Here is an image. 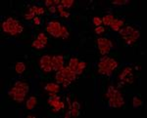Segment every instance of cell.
<instances>
[{"label": "cell", "instance_id": "obj_1", "mask_svg": "<svg viewBox=\"0 0 147 118\" xmlns=\"http://www.w3.org/2000/svg\"><path fill=\"white\" fill-rule=\"evenodd\" d=\"M119 78H120V80L127 82V83H129V84L133 83L132 68H131V67H129V66H128V67H126V68L123 70V72L119 75Z\"/></svg>", "mask_w": 147, "mask_h": 118}, {"label": "cell", "instance_id": "obj_2", "mask_svg": "<svg viewBox=\"0 0 147 118\" xmlns=\"http://www.w3.org/2000/svg\"><path fill=\"white\" fill-rule=\"evenodd\" d=\"M44 90L49 93V96H53L60 92V86L56 83H47L44 86Z\"/></svg>", "mask_w": 147, "mask_h": 118}, {"label": "cell", "instance_id": "obj_3", "mask_svg": "<svg viewBox=\"0 0 147 118\" xmlns=\"http://www.w3.org/2000/svg\"><path fill=\"white\" fill-rule=\"evenodd\" d=\"M50 105L52 106V111L53 112H59L62 108L65 107V103L63 101H61L58 99H54L50 102Z\"/></svg>", "mask_w": 147, "mask_h": 118}, {"label": "cell", "instance_id": "obj_4", "mask_svg": "<svg viewBox=\"0 0 147 118\" xmlns=\"http://www.w3.org/2000/svg\"><path fill=\"white\" fill-rule=\"evenodd\" d=\"M124 24H125V22H124L123 20H117V19H114V20L112 21V23L110 24L109 27H110L114 31H119L120 29L123 27Z\"/></svg>", "mask_w": 147, "mask_h": 118}, {"label": "cell", "instance_id": "obj_5", "mask_svg": "<svg viewBox=\"0 0 147 118\" xmlns=\"http://www.w3.org/2000/svg\"><path fill=\"white\" fill-rule=\"evenodd\" d=\"M51 64H52V68L58 65V64H64V57L59 55V56H53L51 59Z\"/></svg>", "mask_w": 147, "mask_h": 118}, {"label": "cell", "instance_id": "obj_6", "mask_svg": "<svg viewBox=\"0 0 147 118\" xmlns=\"http://www.w3.org/2000/svg\"><path fill=\"white\" fill-rule=\"evenodd\" d=\"M36 103H37L36 98H35V97H30V98H29V99L27 100V104H26L27 109H28V110H31V109H33L34 107H35Z\"/></svg>", "mask_w": 147, "mask_h": 118}, {"label": "cell", "instance_id": "obj_7", "mask_svg": "<svg viewBox=\"0 0 147 118\" xmlns=\"http://www.w3.org/2000/svg\"><path fill=\"white\" fill-rule=\"evenodd\" d=\"M96 43H97V45H109L111 48L114 47L113 42L109 39H107V38H98L96 40Z\"/></svg>", "mask_w": 147, "mask_h": 118}, {"label": "cell", "instance_id": "obj_8", "mask_svg": "<svg viewBox=\"0 0 147 118\" xmlns=\"http://www.w3.org/2000/svg\"><path fill=\"white\" fill-rule=\"evenodd\" d=\"M79 60L77 59V58H72L71 60H70V62H69V66L71 67V70L73 71V72L76 73V70H77V67H78V65H79Z\"/></svg>", "mask_w": 147, "mask_h": 118}, {"label": "cell", "instance_id": "obj_9", "mask_svg": "<svg viewBox=\"0 0 147 118\" xmlns=\"http://www.w3.org/2000/svg\"><path fill=\"white\" fill-rule=\"evenodd\" d=\"M14 86H15V87H17V88H20V89H24V90L27 92V93H28V90H29V86H28L26 82L17 81V82H15Z\"/></svg>", "mask_w": 147, "mask_h": 118}, {"label": "cell", "instance_id": "obj_10", "mask_svg": "<svg viewBox=\"0 0 147 118\" xmlns=\"http://www.w3.org/2000/svg\"><path fill=\"white\" fill-rule=\"evenodd\" d=\"M113 20H114V16H113L112 14H108V15H106V16H104V17L102 18V23H103L106 27H109Z\"/></svg>", "mask_w": 147, "mask_h": 118}, {"label": "cell", "instance_id": "obj_11", "mask_svg": "<svg viewBox=\"0 0 147 118\" xmlns=\"http://www.w3.org/2000/svg\"><path fill=\"white\" fill-rule=\"evenodd\" d=\"M15 70H16V72L18 73V74H22V73L26 70V65H25V64L22 63V62L17 63L16 66H15Z\"/></svg>", "mask_w": 147, "mask_h": 118}, {"label": "cell", "instance_id": "obj_12", "mask_svg": "<svg viewBox=\"0 0 147 118\" xmlns=\"http://www.w3.org/2000/svg\"><path fill=\"white\" fill-rule=\"evenodd\" d=\"M51 59H52V57H50V56H42L41 58H40V60H39V64L41 65V64H51Z\"/></svg>", "mask_w": 147, "mask_h": 118}, {"label": "cell", "instance_id": "obj_13", "mask_svg": "<svg viewBox=\"0 0 147 118\" xmlns=\"http://www.w3.org/2000/svg\"><path fill=\"white\" fill-rule=\"evenodd\" d=\"M98 49H99L100 53H101L103 56H105V55L108 54V53L110 52L111 47L109 45H98Z\"/></svg>", "mask_w": 147, "mask_h": 118}, {"label": "cell", "instance_id": "obj_14", "mask_svg": "<svg viewBox=\"0 0 147 118\" xmlns=\"http://www.w3.org/2000/svg\"><path fill=\"white\" fill-rule=\"evenodd\" d=\"M48 27H50L53 30H60L61 29V24L59 22H50L47 24Z\"/></svg>", "mask_w": 147, "mask_h": 118}, {"label": "cell", "instance_id": "obj_15", "mask_svg": "<svg viewBox=\"0 0 147 118\" xmlns=\"http://www.w3.org/2000/svg\"><path fill=\"white\" fill-rule=\"evenodd\" d=\"M55 79H56V82L58 83V84H63V82L65 80V77L63 76V74L61 71H56V76H55Z\"/></svg>", "mask_w": 147, "mask_h": 118}, {"label": "cell", "instance_id": "obj_16", "mask_svg": "<svg viewBox=\"0 0 147 118\" xmlns=\"http://www.w3.org/2000/svg\"><path fill=\"white\" fill-rule=\"evenodd\" d=\"M107 64H108L109 67H110L112 70H114V69L118 66V63H117V61H116V60H114V59H112V58H109V60H108Z\"/></svg>", "mask_w": 147, "mask_h": 118}, {"label": "cell", "instance_id": "obj_17", "mask_svg": "<svg viewBox=\"0 0 147 118\" xmlns=\"http://www.w3.org/2000/svg\"><path fill=\"white\" fill-rule=\"evenodd\" d=\"M40 68L44 71L45 73H48V72H51L52 70H53V68H52V64H41L40 65Z\"/></svg>", "mask_w": 147, "mask_h": 118}, {"label": "cell", "instance_id": "obj_18", "mask_svg": "<svg viewBox=\"0 0 147 118\" xmlns=\"http://www.w3.org/2000/svg\"><path fill=\"white\" fill-rule=\"evenodd\" d=\"M141 104H142V100H140L138 97H134V98L132 99V105H133L134 108L139 107Z\"/></svg>", "mask_w": 147, "mask_h": 118}, {"label": "cell", "instance_id": "obj_19", "mask_svg": "<svg viewBox=\"0 0 147 118\" xmlns=\"http://www.w3.org/2000/svg\"><path fill=\"white\" fill-rule=\"evenodd\" d=\"M46 45H44L42 42H40L39 40H34L33 42H32V47H34V48H36L38 50H40V49H43Z\"/></svg>", "mask_w": 147, "mask_h": 118}, {"label": "cell", "instance_id": "obj_20", "mask_svg": "<svg viewBox=\"0 0 147 118\" xmlns=\"http://www.w3.org/2000/svg\"><path fill=\"white\" fill-rule=\"evenodd\" d=\"M74 3H75L74 0H62L61 1V4L64 6V8H71Z\"/></svg>", "mask_w": 147, "mask_h": 118}, {"label": "cell", "instance_id": "obj_21", "mask_svg": "<svg viewBox=\"0 0 147 118\" xmlns=\"http://www.w3.org/2000/svg\"><path fill=\"white\" fill-rule=\"evenodd\" d=\"M60 32H61V37L62 38H68L69 36V32H68V28L66 27H61V29H60Z\"/></svg>", "mask_w": 147, "mask_h": 118}, {"label": "cell", "instance_id": "obj_22", "mask_svg": "<svg viewBox=\"0 0 147 118\" xmlns=\"http://www.w3.org/2000/svg\"><path fill=\"white\" fill-rule=\"evenodd\" d=\"M37 40H39L40 42H42L44 45L47 44V41H48V39H47V37L45 36L44 33H39V34L37 35Z\"/></svg>", "mask_w": 147, "mask_h": 118}, {"label": "cell", "instance_id": "obj_23", "mask_svg": "<svg viewBox=\"0 0 147 118\" xmlns=\"http://www.w3.org/2000/svg\"><path fill=\"white\" fill-rule=\"evenodd\" d=\"M25 95H21V94H16V95H14L13 96V100H16L17 102H22L24 99H25Z\"/></svg>", "mask_w": 147, "mask_h": 118}, {"label": "cell", "instance_id": "obj_24", "mask_svg": "<svg viewBox=\"0 0 147 118\" xmlns=\"http://www.w3.org/2000/svg\"><path fill=\"white\" fill-rule=\"evenodd\" d=\"M92 23L95 27H100V25L102 24V19H100L99 17H94L92 20Z\"/></svg>", "mask_w": 147, "mask_h": 118}, {"label": "cell", "instance_id": "obj_25", "mask_svg": "<svg viewBox=\"0 0 147 118\" xmlns=\"http://www.w3.org/2000/svg\"><path fill=\"white\" fill-rule=\"evenodd\" d=\"M123 38H124V40L127 42V44H128V45H131V44H133V43L135 42V40L130 36V35H129V36H124Z\"/></svg>", "mask_w": 147, "mask_h": 118}, {"label": "cell", "instance_id": "obj_26", "mask_svg": "<svg viewBox=\"0 0 147 118\" xmlns=\"http://www.w3.org/2000/svg\"><path fill=\"white\" fill-rule=\"evenodd\" d=\"M130 36L132 37V38L136 41L138 38H139V36H140V31H139L138 29H134V30H133V32L130 34Z\"/></svg>", "mask_w": 147, "mask_h": 118}, {"label": "cell", "instance_id": "obj_27", "mask_svg": "<svg viewBox=\"0 0 147 118\" xmlns=\"http://www.w3.org/2000/svg\"><path fill=\"white\" fill-rule=\"evenodd\" d=\"M71 110V113H72V117H78V116H80V114H81V112H80V110L79 109H70Z\"/></svg>", "mask_w": 147, "mask_h": 118}, {"label": "cell", "instance_id": "obj_28", "mask_svg": "<svg viewBox=\"0 0 147 118\" xmlns=\"http://www.w3.org/2000/svg\"><path fill=\"white\" fill-rule=\"evenodd\" d=\"M105 31V27H96V28H95V33H97V34H102L103 32Z\"/></svg>", "mask_w": 147, "mask_h": 118}, {"label": "cell", "instance_id": "obj_29", "mask_svg": "<svg viewBox=\"0 0 147 118\" xmlns=\"http://www.w3.org/2000/svg\"><path fill=\"white\" fill-rule=\"evenodd\" d=\"M72 108L74 109H81V104H80V102L79 101H73L72 102Z\"/></svg>", "mask_w": 147, "mask_h": 118}, {"label": "cell", "instance_id": "obj_30", "mask_svg": "<svg viewBox=\"0 0 147 118\" xmlns=\"http://www.w3.org/2000/svg\"><path fill=\"white\" fill-rule=\"evenodd\" d=\"M127 3H129V1H121V0L113 1V5H124V4H127Z\"/></svg>", "mask_w": 147, "mask_h": 118}, {"label": "cell", "instance_id": "obj_31", "mask_svg": "<svg viewBox=\"0 0 147 118\" xmlns=\"http://www.w3.org/2000/svg\"><path fill=\"white\" fill-rule=\"evenodd\" d=\"M51 35L55 38H58V37H61V32H60V30H53Z\"/></svg>", "mask_w": 147, "mask_h": 118}, {"label": "cell", "instance_id": "obj_32", "mask_svg": "<svg viewBox=\"0 0 147 118\" xmlns=\"http://www.w3.org/2000/svg\"><path fill=\"white\" fill-rule=\"evenodd\" d=\"M23 30H24V27H23V26L18 25V26L16 27V32H17V34H18V33H22Z\"/></svg>", "mask_w": 147, "mask_h": 118}, {"label": "cell", "instance_id": "obj_33", "mask_svg": "<svg viewBox=\"0 0 147 118\" xmlns=\"http://www.w3.org/2000/svg\"><path fill=\"white\" fill-rule=\"evenodd\" d=\"M34 15H32V14H29V13H27L26 15H25V19L26 20H33L34 19Z\"/></svg>", "mask_w": 147, "mask_h": 118}, {"label": "cell", "instance_id": "obj_34", "mask_svg": "<svg viewBox=\"0 0 147 118\" xmlns=\"http://www.w3.org/2000/svg\"><path fill=\"white\" fill-rule=\"evenodd\" d=\"M70 15H71V14H70L69 12H66V11L62 12V13L60 14V16H61L62 18H69V17H70Z\"/></svg>", "mask_w": 147, "mask_h": 118}, {"label": "cell", "instance_id": "obj_35", "mask_svg": "<svg viewBox=\"0 0 147 118\" xmlns=\"http://www.w3.org/2000/svg\"><path fill=\"white\" fill-rule=\"evenodd\" d=\"M78 66H79L80 68H82V69L84 70V68H85V66H86V63H85V62H80Z\"/></svg>", "mask_w": 147, "mask_h": 118}, {"label": "cell", "instance_id": "obj_36", "mask_svg": "<svg viewBox=\"0 0 147 118\" xmlns=\"http://www.w3.org/2000/svg\"><path fill=\"white\" fill-rule=\"evenodd\" d=\"M56 11H57V7L54 6V5H52L51 7H49V12H50L51 14H54V13H56Z\"/></svg>", "mask_w": 147, "mask_h": 118}, {"label": "cell", "instance_id": "obj_37", "mask_svg": "<svg viewBox=\"0 0 147 118\" xmlns=\"http://www.w3.org/2000/svg\"><path fill=\"white\" fill-rule=\"evenodd\" d=\"M72 82L70 81L69 79H67V78H65V80H64V82H63V86H64V88H66V87H68L70 84H71Z\"/></svg>", "mask_w": 147, "mask_h": 118}, {"label": "cell", "instance_id": "obj_38", "mask_svg": "<svg viewBox=\"0 0 147 118\" xmlns=\"http://www.w3.org/2000/svg\"><path fill=\"white\" fill-rule=\"evenodd\" d=\"M108 60H109V57H107V56H103L101 59H100V62H101V63H107Z\"/></svg>", "mask_w": 147, "mask_h": 118}, {"label": "cell", "instance_id": "obj_39", "mask_svg": "<svg viewBox=\"0 0 147 118\" xmlns=\"http://www.w3.org/2000/svg\"><path fill=\"white\" fill-rule=\"evenodd\" d=\"M44 9L42 7H38V10H37V15H43L44 14Z\"/></svg>", "mask_w": 147, "mask_h": 118}, {"label": "cell", "instance_id": "obj_40", "mask_svg": "<svg viewBox=\"0 0 147 118\" xmlns=\"http://www.w3.org/2000/svg\"><path fill=\"white\" fill-rule=\"evenodd\" d=\"M57 10H58V11H59V13L61 14L62 12H64V6H63L62 4H60V5H58V6H57Z\"/></svg>", "mask_w": 147, "mask_h": 118}, {"label": "cell", "instance_id": "obj_41", "mask_svg": "<svg viewBox=\"0 0 147 118\" xmlns=\"http://www.w3.org/2000/svg\"><path fill=\"white\" fill-rule=\"evenodd\" d=\"M44 4H45L46 6H48V7H51V6H52V4H54V3H53V1H52V0H46L45 2H44Z\"/></svg>", "mask_w": 147, "mask_h": 118}, {"label": "cell", "instance_id": "obj_42", "mask_svg": "<svg viewBox=\"0 0 147 118\" xmlns=\"http://www.w3.org/2000/svg\"><path fill=\"white\" fill-rule=\"evenodd\" d=\"M33 22H34V25H36V26H39V25H40V19L38 18V17H34Z\"/></svg>", "mask_w": 147, "mask_h": 118}, {"label": "cell", "instance_id": "obj_43", "mask_svg": "<svg viewBox=\"0 0 147 118\" xmlns=\"http://www.w3.org/2000/svg\"><path fill=\"white\" fill-rule=\"evenodd\" d=\"M67 101H68V107H69V109H72V102H71L69 97H67Z\"/></svg>", "mask_w": 147, "mask_h": 118}, {"label": "cell", "instance_id": "obj_44", "mask_svg": "<svg viewBox=\"0 0 147 118\" xmlns=\"http://www.w3.org/2000/svg\"><path fill=\"white\" fill-rule=\"evenodd\" d=\"M70 117H72V113H71V110L69 109V111L65 114V118H70Z\"/></svg>", "mask_w": 147, "mask_h": 118}, {"label": "cell", "instance_id": "obj_45", "mask_svg": "<svg viewBox=\"0 0 147 118\" xmlns=\"http://www.w3.org/2000/svg\"><path fill=\"white\" fill-rule=\"evenodd\" d=\"M46 31H47L48 33H50V34H51V33H52V31H53V29H52L50 27H48V26H47V27H46Z\"/></svg>", "mask_w": 147, "mask_h": 118}, {"label": "cell", "instance_id": "obj_46", "mask_svg": "<svg viewBox=\"0 0 147 118\" xmlns=\"http://www.w3.org/2000/svg\"><path fill=\"white\" fill-rule=\"evenodd\" d=\"M53 3H54V4H58V5H60V4H61V1H60V0H54Z\"/></svg>", "mask_w": 147, "mask_h": 118}]
</instances>
